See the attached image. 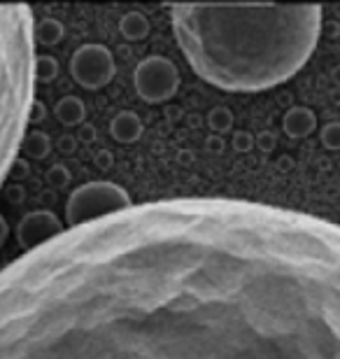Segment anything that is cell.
Masks as SVG:
<instances>
[{"label":"cell","instance_id":"cell-1","mask_svg":"<svg viewBox=\"0 0 340 359\" xmlns=\"http://www.w3.org/2000/svg\"><path fill=\"white\" fill-rule=\"evenodd\" d=\"M0 359H340V224L179 198L72 226L0 273Z\"/></svg>","mask_w":340,"mask_h":359},{"label":"cell","instance_id":"cell-2","mask_svg":"<svg viewBox=\"0 0 340 359\" xmlns=\"http://www.w3.org/2000/svg\"><path fill=\"white\" fill-rule=\"evenodd\" d=\"M172 28L193 70L226 91H264L306 66L320 5H175Z\"/></svg>","mask_w":340,"mask_h":359},{"label":"cell","instance_id":"cell-3","mask_svg":"<svg viewBox=\"0 0 340 359\" xmlns=\"http://www.w3.org/2000/svg\"><path fill=\"white\" fill-rule=\"evenodd\" d=\"M35 75L38 56L31 7L0 5V184L24 138Z\"/></svg>","mask_w":340,"mask_h":359},{"label":"cell","instance_id":"cell-4","mask_svg":"<svg viewBox=\"0 0 340 359\" xmlns=\"http://www.w3.org/2000/svg\"><path fill=\"white\" fill-rule=\"evenodd\" d=\"M128 208H131V198L121 187L107 182L84 184L68 201V222L70 229L82 226L89 222L112 217V215L124 212Z\"/></svg>","mask_w":340,"mask_h":359},{"label":"cell","instance_id":"cell-5","mask_svg":"<svg viewBox=\"0 0 340 359\" xmlns=\"http://www.w3.org/2000/svg\"><path fill=\"white\" fill-rule=\"evenodd\" d=\"M135 84L144 100H163V98L172 96V91H175L177 73L168 61L149 59L137 68Z\"/></svg>","mask_w":340,"mask_h":359},{"label":"cell","instance_id":"cell-6","mask_svg":"<svg viewBox=\"0 0 340 359\" xmlns=\"http://www.w3.org/2000/svg\"><path fill=\"white\" fill-rule=\"evenodd\" d=\"M72 75L84 87H100L107 80H112V59L110 52L103 47H84L75 54L72 61Z\"/></svg>","mask_w":340,"mask_h":359},{"label":"cell","instance_id":"cell-7","mask_svg":"<svg viewBox=\"0 0 340 359\" xmlns=\"http://www.w3.org/2000/svg\"><path fill=\"white\" fill-rule=\"evenodd\" d=\"M59 222H56L54 215L49 212H35V215H28V217L21 222V229H19V238L21 243H26V245H31L33 250L45 245V243L54 241L56 231H59Z\"/></svg>","mask_w":340,"mask_h":359},{"label":"cell","instance_id":"cell-8","mask_svg":"<svg viewBox=\"0 0 340 359\" xmlns=\"http://www.w3.org/2000/svg\"><path fill=\"white\" fill-rule=\"evenodd\" d=\"M324 135H327V142L331 147H340V124H331Z\"/></svg>","mask_w":340,"mask_h":359},{"label":"cell","instance_id":"cell-9","mask_svg":"<svg viewBox=\"0 0 340 359\" xmlns=\"http://www.w3.org/2000/svg\"><path fill=\"white\" fill-rule=\"evenodd\" d=\"M5 236H7V226H5V222H3V217H0V245H3Z\"/></svg>","mask_w":340,"mask_h":359}]
</instances>
